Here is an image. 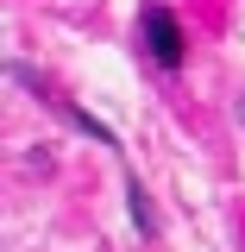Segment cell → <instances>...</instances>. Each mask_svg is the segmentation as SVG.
I'll use <instances>...</instances> for the list:
<instances>
[{"instance_id":"6da1fadb","label":"cell","mask_w":245,"mask_h":252,"mask_svg":"<svg viewBox=\"0 0 245 252\" xmlns=\"http://www.w3.org/2000/svg\"><path fill=\"white\" fill-rule=\"evenodd\" d=\"M145 44H151V57L163 63V69L183 63V26H176L170 6H145Z\"/></svg>"}]
</instances>
